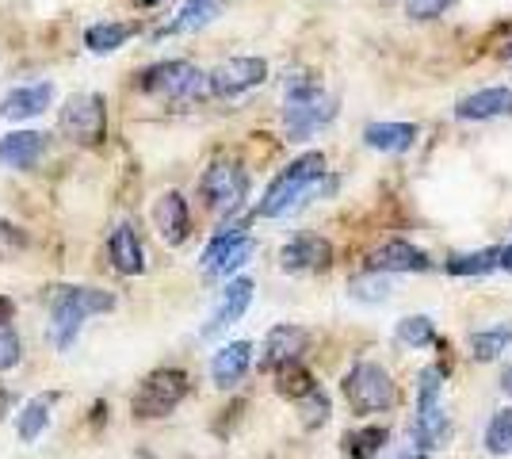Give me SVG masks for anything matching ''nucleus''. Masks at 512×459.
I'll list each match as a JSON object with an SVG mask.
<instances>
[{
    "label": "nucleus",
    "instance_id": "34",
    "mask_svg": "<svg viewBox=\"0 0 512 459\" xmlns=\"http://www.w3.org/2000/svg\"><path fill=\"white\" fill-rule=\"evenodd\" d=\"M20 360V337L8 326H0V372H8Z\"/></svg>",
    "mask_w": 512,
    "mask_h": 459
},
{
    "label": "nucleus",
    "instance_id": "28",
    "mask_svg": "<svg viewBox=\"0 0 512 459\" xmlns=\"http://www.w3.org/2000/svg\"><path fill=\"white\" fill-rule=\"evenodd\" d=\"M58 402V391H46V394H39V398H31L27 406H23V414H20V440H31L39 437L46 429V417H50V406Z\"/></svg>",
    "mask_w": 512,
    "mask_h": 459
},
{
    "label": "nucleus",
    "instance_id": "1",
    "mask_svg": "<svg viewBox=\"0 0 512 459\" xmlns=\"http://www.w3.org/2000/svg\"><path fill=\"white\" fill-rule=\"evenodd\" d=\"M333 115H337V100L314 77H306V73L287 77V85H283V127H287V142L314 138L321 127L333 123Z\"/></svg>",
    "mask_w": 512,
    "mask_h": 459
},
{
    "label": "nucleus",
    "instance_id": "2",
    "mask_svg": "<svg viewBox=\"0 0 512 459\" xmlns=\"http://www.w3.org/2000/svg\"><path fill=\"white\" fill-rule=\"evenodd\" d=\"M321 176H325V153H302L299 161H291L272 180V188L256 203V215L260 219H283V215L299 211L302 203L318 192Z\"/></svg>",
    "mask_w": 512,
    "mask_h": 459
},
{
    "label": "nucleus",
    "instance_id": "36",
    "mask_svg": "<svg viewBox=\"0 0 512 459\" xmlns=\"http://www.w3.org/2000/svg\"><path fill=\"white\" fill-rule=\"evenodd\" d=\"M27 245V234H23L20 226H12V222H0V257H8V253H16Z\"/></svg>",
    "mask_w": 512,
    "mask_h": 459
},
{
    "label": "nucleus",
    "instance_id": "31",
    "mask_svg": "<svg viewBox=\"0 0 512 459\" xmlns=\"http://www.w3.org/2000/svg\"><path fill=\"white\" fill-rule=\"evenodd\" d=\"M398 341H402L406 349H428V345H436V326H432V318H425V314L402 318V322H398Z\"/></svg>",
    "mask_w": 512,
    "mask_h": 459
},
{
    "label": "nucleus",
    "instance_id": "8",
    "mask_svg": "<svg viewBox=\"0 0 512 459\" xmlns=\"http://www.w3.org/2000/svg\"><path fill=\"white\" fill-rule=\"evenodd\" d=\"M199 192L214 215H234L249 196V173L237 161H214L199 180Z\"/></svg>",
    "mask_w": 512,
    "mask_h": 459
},
{
    "label": "nucleus",
    "instance_id": "22",
    "mask_svg": "<svg viewBox=\"0 0 512 459\" xmlns=\"http://www.w3.org/2000/svg\"><path fill=\"white\" fill-rule=\"evenodd\" d=\"M363 142L379 153H406L417 142V127L413 123H367Z\"/></svg>",
    "mask_w": 512,
    "mask_h": 459
},
{
    "label": "nucleus",
    "instance_id": "5",
    "mask_svg": "<svg viewBox=\"0 0 512 459\" xmlns=\"http://www.w3.org/2000/svg\"><path fill=\"white\" fill-rule=\"evenodd\" d=\"M444 372L440 368H425L421 372V387H417V417H413V444L417 452H436L444 437H448V414H444Z\"/></svg>",
    "mask_w": 512,
    "mask_h": 459
},
{
    "label": "nucleus",
    "instance_id": "20",
    "mask_svg": "<svg viewBox=\"0 0 512 459\" xmlns=\"http://www.w3.org/2000/svg\"><path fill=\"white\" fill-rule=\"evenodd\" d=\"M50 100H54V85H27V88H16V92H8L4 100H0V115L4 119H31V115H43L50 108Z\"/></svg>",
    "mask_w": 512,
    "mask_h": 459
},
{
    "label": "nucleus",
    "instance_id": "27",
    "mask_svg": "<svg viewBox=\"0 0 512 459\" xmlns=\"http://www.w3.org/2000/svg\"><path fill=\"white\" fill-rule=\"evenodd\" d=\"M134 31H138L134 23H92L85 31V46L92 54H111L127 43Z\"/></svg>",
    "mask_w": 512,
    "mask_h": 459
},
{
    "label": "nucleus",
    "instance_id": "19",
    "mask_svg": "<svg viewBox=\"0 0 512 459\" xmlns=\"http://www.w3.org/2000/svg\"><path fill=\"white\" fill-rule=\"evenodd\" d=\"M249 364H253V345L249 341H234V345L214 352L211 379L218 387H237L245 379V372H249Z\"/></svg>",
    "mask_w": 512,
    "mask_h": 459
},
{
    "label": "nucleus",
    "instance_id": "30",
    "mask_svg": "<svg viewBox=\"0 0 512 459\" xmlns=\"http://www.w3.org/2000/svg\"><path fill=\"white\" fill-rule=\"evenodd\" d=\"M348 299H356V303H386L390 299V280H386L383 272L367 268V276L348 280Z\"/></svg>",
    "mask_w": 512,
    "mask_h": 459
},
{
    "label": "nucleus",
    "instance_id": "13",
    "mask_svg": "<svg viewBox=\"0 0 512 459\" xmlns=\"http://www.w3.org/2000/svg\"><path fill=\"white\" fill-rule=\"evenodd\" d=\"M367 268L383 272V276L386 272H432V261H428L425 249H417L409 241H386L367 257Z\"/></svg>",
    "mask_w": 512,
    "mask_h": 459
},
{
    "label": "nucleus",
    "instance_id": "37",
    "mask_svg": "<svg viewBox=\"0 0 512 459\" xmlns=\"http://www.w3.org/2000/svg\"><path fill=\"white\" fill-rule=\"evenodd\" d=\"M12 314H16V303L0 295V326H4V322H12Z\"/></svg>",
    "mask_w": 512,
    "mask_h": 459
},
{
    "label": "nucleus",
    "instance_id": "38",
    "mask_svg": "<svg viewBox=\"0 0 512 459\" xmlns=\"http://www.w3.org/2000/svg\"><path fill=\"white\" fill-rule=\"evenodd\" d=\"M8 410H12V394H8L4 387H0V421L8 417Z\"/></svg>",
    "mask_w": 512,
    "mask_h": 459
},
{
    "label": "nucleus",
    "instance_id": "6",
    "mask_svg": "<svg viewBox=\"0 0 512 459\" xmlns=\"http://www.w3.org/2000/svg\"><path fill=\"white\" fill-rule=\"evenodd\" d=\"M138 88L150 92V96L169 100V104H192L203 92H211V88H207V77H203L192 62H161V66H150L142 73Z\"/></svg>",
    "mask_w": 512,
    "mask_h": 459
},
{
    "label": "nucleus",
    "instance_id": "39",
    "mask_svg": "<svg viewBox=\"0 0 512 459\" xmlns=\"http://www.w3.org/2000/svg\"><path fill=\"white\" fill-rule=\"evenodd\" d=\"M501 268H505V272H512V245H509V249H501Z\"/></svg>",
    "mask_w": 512,
    "mask_h": 459
},
{
    "label": "nucleus",
    "instance_id": "3",
    "mask_svg": "<svg viewBox=\"0 0 512 459\" xmlns=\"http://www.w3.org/2000/svg\"><path fill=\"white\" fill-rule=\"evenodd\" d=\"M107 310H115V295H107L100 287H58L50 299V345L65 352L73 345V337L81 333L85 318L107 314Z\"/></svg>",
    "mask_w": 512,
    "mask_h": 459
},
{
    "label": "nucleus",
    "instance_id": "26",
    "mask_svg": "<svg viewBox=\"0 0 512 459\" xmlns=\"http://www.w3.org/2000/svg\"><path fill=\"white\" fill-rule=\"evenodd\" d=\"M509 345H512V322H501V326H490V329H474V333H470V352H474V360H497Z\"/></svg>",
    "mask_w": 512,
    "mask_h": 459
},
{
    "label": "nucleus",
    "instance_id": "23",
    "mask_svg": "<svg viewBox=\"0 0 512 459\" xmlns=\"http://www.w3.org/2000/svg\"><path fill=\"white\" fill-rule=\"evenodd\" d=\"M218 16H222V0H184V8L176 12V20L161 35H192V31H203L207 23H214Z\"/></svg>",
    "mask_w": 512,
    "mask_h": 459
},
{
    "label": "nucleus",
    "instance_id": "12",
    "mask_svg": "<svg viewBox=\"0 0 512 459\" xmlns=\"http://www.w3.org/2000/svg\"><path fill=\"white\" fill-rule=\"evenodd\" d=\"M253 253H256V241L245 238L234 226V230L218 234V238L207 245V253H203V272H207V276H226V272L241 268Z\"/></svg>",
    "mask_w": 512,
    "mask_h": 459
},
{
    "label": "nucleus",
    "instance_id": "42",
    "mask_svg": "<svg viewBox=\"0 0 512 459\" xmlns=\"http://www.w3.org/2000/svg\"><path fill=\"white\" fill-rule=\"evenodd\" d=\"M138 4H142V8H153V4H161V0H138Z\"/></svg>",
    "mask_w": 512,
    "mask_h": 459
},
{
    "label": "nucleus",
    "instance_id": "18",
    "mask_svg": "<svg viewBox=\"0 0 512 459\" xmlns=\"http://www.w3.org/2000/svg\"><path fill=\"white\" fill-rule=\"evenodd\" d=\"M107 253H111L115 272H123V276H138V272H146L142 241H138V234H134V226H130V222H123V226H115V230H111Z\"/></svg>",
    "mask_w": 512,
    "mask_h": 459
},
{
    "label": "nucleus",
    "instance_id": "17",
    "mask_svg": "<svg viewBox=\"0 0 512 459\" xmlns=\"http://www.w3.org/2000/svg\"><path fill=\"white\" fill-rule=\"evenodd\" d=\"M310 349V329L302 326H276L268 329V337H264V368H279V364H287V360H299L302 352Z\"/></svg>",
    "mask_w": 512,
    "mask_h": 459
},
{
    "label": "nucleus",
    "instance_id": "41",
    "mask_svg": "<svg viewBox=\"0 0 512 459\" xmlns=\"http://www.w3.org/2000/svg\"><path fill=\"white\" fill-rule=\"evenodd\" d=\"M402 459H428V452H417V448H413V452H406Z\"/></svg>",
    "mask_w": 512,
    "mask_h": 459
},
{
    "label": "nucleus",
    "instance_id": "16",
    "mask_svg": "<svg viewBox=\"0 0 512 459\" xmlns=\"http://www.w3.org/2000/svg\"><path fill=\"white\" fill-rule=\"evenodd\" d=\"M455 115H459V119H470V123L505 119V115H512V88H482V92H470V96L459 100Z\"/></svg>",
    "mask_w": 512,
    "mask_h": 459
},
{
    "label": "nucleus",
    "instance_id": "25",
    "mask_svg": "<svg viewBox=\"0 0 512 459\" xmlns=\"http://www.w3.org/2000/svg\"><path fill=\"white\" fill-rule=\"evenodd\" d=\"M276 391L283 398H306L310 391H318V379L310 375V368H302L299 360H287V364H279L276 368Z\"/></svg>",
    "mask_w": 512,
    "mask_h": 459
},
{
    "label": "nucleus",
    "instance_id": "33",
    "mask_svg": "<svg viewBox=\"0 0 512 459\" xmlns=\"http://www.w3.org/2000/svg\"><path fill=\"white\" fill-rule=\"evenodd\" d=\"M302 402V425H306V429H321V425H325V421H329V398H325V391H310L306 394V398H299Z\"/></svg>",
    "mask_w": 512,
    "mask_h": 459
},
{
    "label": "nucleus",
    "instance_id": "21",
    "mask_svg": "<svg viewBox=\"0 0 512 459\" xmlns=\"http://www.w3.org/2000/svg\"><path fill=\"white\" fill-rule=\"evenodd\" d=\"M46 150V134L39 131H20L0 138V165H12V169H31Z\"/></svg>",
    "mask_w": 512,
    "mask_h": 459
},
{
    "label": "nucleus",
    "instance_id": "24",
    "mask_svg": "<svg viewBox=\"0 0 512 459\" xmlns=\"http://www.w3.org/2000/svg\"><path fill=\"white\" fill-rule=\"evenodd\" d=\"M386 440H390V433H386L383 425H363V429L344 433L341 444L348 459H375L386 448Z\"/></svg>",
    "mask_w": 512,
    "mask_h": 459
},
{
    "label": "nucleus",
    "instance_id": "7",
    "mask_svg": "<svg viewBox=\"0 0 512 459\" xmlns=\"http://www.w3.org/2000/svg\"><path fill=\"white\" fill-rule=\"evenodd\" d=\"M184 394H188V372H180V368H161V372L146 375V383L134 391L130 410H134V417H142V421L165 417L184 402Z\"/></svg>",
    "mask_w": 512,
    "mask_h": 459
},
{
    "label": "nucleus",
    "instance_id": "40",
    "mask_svg": "<svg viewBox=\"0 0 512 459\" xmlns=\"http://www.w3.org/2000/svg\"><path fill=\"white\" fill-rule=\"evenodd\" d=\"M501 387H505V391L512 394V364L505 368V372H501Z\"/></svg>",
    "mask_w": 512,
    "mask_h": 459
},
{
    "label": "nucleus",
    "instance_id": "15",
    "mask_svg": "<svg viewBox=\"0 0 512 459\" xmlns=\"http://www.w3.org/2000/svg\"><path fill=\"white\" fill-rule=\"evenodd\" d=\"M153 222H157L161 238L169 241V245H184L188 234H192V215H188V203H184L180 192H165V196L157 199Z\"/></svg>",
    "mask_w": 512,
    "mask_h": 459
},
{
    "label": "nucleus",
    "instance_id": "10",
    "mask_svg": "<svg viewBox=\"0 0 512 459\" xmlns=\"http://www.w3.org/2000/svg\"><path fill=\"white\" fill-rule=\"evenodd\" d=\"M268 81V62L264 58H226L222 66H214V73L207 77V88L214 96H226L234 100L249 88L264 85Z\"/></svg>",
    "mask_w": 512,
    "mask_h": 459
},
{
    "label": "nucleus",
    "instance_id": "29",
    "mask_svg": "<svg viewBox=\"0 0 512 459\" xmlns=\"http://www.w3.org/2000/svg\"><path fill=\"white\" fill-rule=\"evenodd\" d=\"M493 268H501V249H478V253H459L448 261L451 276H486Z\"/></svg>",
    "mask_w": 512,
    "mask_h": 459
},
{
    "label": "nucleus",
    "instance_id": "9",
    "mask_svg": "<svg viewBox=\"0 0 512 459\" xmlns=\"http://www.w3.org/2000/svg\"><path fill=\"white\" fill-rule=\"evenodd\" d=\"M62 131L81 142V146H100L107 134V108L100 92H81L69 96V104L62 111Z\"/></svg>",
    "mask_w": 512,
    "mask_h": 459
},
{
    "label": "nucleus",
    "instance_id": "4",
    "mask_svg": "<svg viewBox=\"0 0 512 459\" xmlns=\"http://www.w3.org/2000/svg\"><path fill=\"white\" fill-rule=\"evenodd\" d=\"M341 387H344L348 406H352L360 417L386 414V410L398 402V387H394L390 372H386L383 364H371V360L352 364V368H348V375H344Z\"/></svg>",
    "mask_w": 512,
    "mask_h": 459
},
{
    "label": "nucleus",
    "instance_id": "14",
    "mask_svg": "<svg viewBox=\"0 0 512 459\" xmlns=\"http://www.w3.org/2000/svg\"><path fill=\"white\" fill-rule=\"evenodd\" d=\"M253 303V280L249 276H241L234 284H226V291L218 295V306H214L211 322L203 326V337H214V333H222L226 326H234L245 318V310Z\"/></svg>",
    "mask_w": 512,
    "mask_h": 459
},
{
    "label": "nucleus",
    "instance_id": "11",
    "mask_svg": "<svg viewBox=\"0 0 512 459\" xmlns=\"http://www.w3.org/2000/svg\"><path fill=\"white\" fill-rule=\"evenodd\" d=\"M279 264H283V272H291V276L325 272V268L333 264V245H329L325 238H318V234H299L295 241L283 245Z\"/></svg>",
    "mask_w": 512,
    "mask_h": 459
},
{
    "label": "nucleus",
    "instance_id": "35",
    "mask_svg": "<svg viewBox=\"0 0 512 459\" xmlns=\"http://www.w3.org/2000/svg\"><path fill=\"white\" fill-rule=\"evenodd\" d=\"M455 0H409V16L413 20H436V16H444Z\"/></svg>",
    "mask_w": 512,
    "mask_h": 459
},
{
    "label": "nucleus",
    "instance_id": "32",
    "mask_svg": "<svg viewBox=\"0 0 512 459\" xmlns=\"http://www.w3.org/2000/svg\"><path fill=\"white\" fill-rule=\"evenodd\" d=\"M486 448L493 456H509L512 452V410H501V414L490 421L486 429Z\"/></svg>",
    "mask_w": 512,
    "mask_h": 459
}]
</instances>
